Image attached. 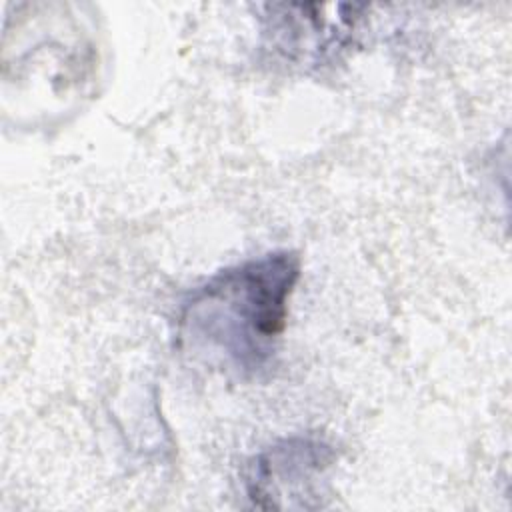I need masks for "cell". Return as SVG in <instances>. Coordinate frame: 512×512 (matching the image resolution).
I'll use <instances>...</instances> for the list:
<instances>
[{"instance_id": "2", "label": "cell", "mask_w": 512, "mask_h": 512, "mask_svg": "<svg viewBox=\"0 0 512 512\" xmlns=\"http://www.w3.org/2000/svg\"><path fill=\"white\" fill-rule=\"evenodd\" d=\"M330 462V450L312 440L292 438L264 452L248 482L254 504L262 508H310L316 482Z\"/></svg>"}, {"instance_id": "1", "label": "cell", "mask_w": 512, "mask_h": 512, "mask_svg": "<svg viewBox=\"0 0 512 512\" xmlns=\"http://www.w3.org/2000/svg\"><path fill=\"white\" fill-rule=\"evenodd\" d=\"M298 274L300 262L290 252L222 270L186 306V338L222 354L240 370L258 368L286 326L288 298Z\"/></svg>"}]
</instances>
